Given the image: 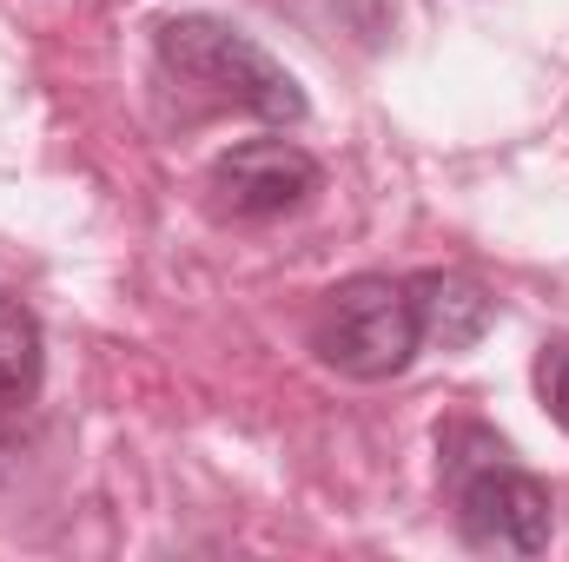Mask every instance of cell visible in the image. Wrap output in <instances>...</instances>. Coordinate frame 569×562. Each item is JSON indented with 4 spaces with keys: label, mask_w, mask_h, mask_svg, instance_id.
Listing matches in <instances>:
<instances>
[{
    "label": "cell",
    "mask_w": 569,
    "mask_h": 562,
    "mask_svg": "<svg viewBox=\"0 0 569 562\" xmlns=\"http://www.w3.org/2000/svg\"><path fill=\"white\" fill-rule=\"evenodd\" d=\"M411 298H418L425 344H443V351H470L497 324V298L477 279H463V272H418Z\"/></svg>",
    "instance_id": "obj_5"
},
{
    "label": "cell",
    "mask_w": 569,
    "mask_h": 562,
    "mask_svg": "<svg viewBox=\"0 0 569 562\" xmlns=\"http://www.w3.org/2000/svg\"><path fill=\"white\" fill-rule=\"evenodd\" d=\"M152 53H159L166 73H179V80L206 87L212 100H232V107H246V113H259L272 127H298L311 113L305 87L246 27H232L219 13H172V20H159Z\"/></svg>",
    "instance_id": "obj_2"
},
{
    "label": "cell",
    "mask_w": 569,
    "mask_h": 562,
    "mask_svg": "<svg viewBox=\"0 0 569 562\" xmlns=\"http://www.w3.org/2000/svg\"><path fill=\"white\" fill-rule=\"evenodd\" d=\"M40 364H47L40 318L0 291V404H27L40 391Z\"/></svg>",
    "instance_id": "obj_6"
},
{
    "label": "cell",
    "mask_w": 569,
    "mask_h": 562,
    "mask_svg": "<svg viewBox=\"0 0 569 562\" xmlns=\"http://www.w3.org/2000/svg\"><path fill=\"white\" fill-rule=\"evenodd\" d=\"M0 476H7V443H0Z\"/></svg>",
    "instance_id": "obj_8"
},
{
    "label": "cell",
    "mask_w": 569,
    "mask_h": 562,
    "mask_svg": "<svg viewBox=\"0 0 569 562\" xmlns=\"http://www.w3.org/2000/svg\"><path fill=\"white\" fill-rule=\"evenodd\" d=\"M537 391H543V411L569 430V338H550L543 358H537Z\"/></svg>",
    "instance_id": "obj_7"
},
{
    "label": "cell",
    "mask_w": 569,
    "mask_h": 562,
    "mask_svg": "<svg viewBox=\"0 0 569 562\" xmlns=\"http://www.w3.org/2000/svg\"><path fill=\"white\" fill-rule=\"evenodd\" d=\"M311 351H318V364H331L338 378H358V384L405 378L425 351L411 279L365 272V279H345L338 291H325V304L311 318Z\"/></svg>",
    "instance_id": "obj_3"
},
{
    "label": "cell",
    "mask_w": 569,
    "mask_h": 562,
    "mask_svg": "<svg viewBox=\"0 0 569 562\" xmlns=\"http://www.w3.org/2000/svg\"><path fill=\"white\" fill-rule=\"evenodd\" d=\"M437 456H443V476L457 496V536L477 556H543L550 550L557 503L490 423L450 418L437 430Z\"/></svg>",
    "instance_id": "obj_1"
},
{
    "label": "cell",
    "mask_w": 569,
    "mask_h": 562,
    "mask_svg": "<svg viewBox=\"0 0 569 562\" xmlns=\"http://www.w3.org/2000/svg\"><path fill=\"white\" fill-rule=\"evenodd\" d=\"M325 185V165L298 140H239L226 145L206 172V192L226 219H279L298 212Z\"/></svg>",
    "instance_id": "obj_4"
}]
</instances>
